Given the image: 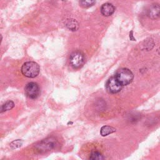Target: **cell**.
<instances>
[{"label": "cell", "mask_w": 160, "mask_h": 160, "mask_svg": "<svg viewBox=\"0 0 160 160\" xmlns=\"http://www.w3.org/2000/svg\"><path fill=\"white\" fill-rule=\"evenodd\" d=\"M21 71L22 74L26 77L33 78L39 74L40 68L36 62L34 61H28L22 64Z\"/></svg>", "instance_id": "6da1fadb"}, {"label": "cell", "mask_w": 160, "mask_h": 160, "mask_svg": "<svg viewBox=\"0 0 160 160\" xmlns=\"http://www.w3.org/2000/svg\"><path fill=\"white\" fill-rule=\"evenodd\" d=\"M114 76L122 86L130 84L133 79V74L128 68H124L119 69Z\"/></svg>", "instance_id": "7a4b0ae2"}, {"label": "cell", "mask_w": 160, "mask_h": 160, "mask_svg": "<svg viewBox=\"0 0 160 160\" xmlns=\"http://www.w3.org/2000/svg\"><path fill=\"white\" fill-rule=\"evenodd\" d=\"M56 140L54 138H48L41 141L36 146V149L39 152H44L53 149L56 144Z\"/></svg>", "instance_id": "3957f363"}, {"label": "cell", "mask_w": 160, "mask_h": 160, "mask_svg": "<svg viewBox=\"0 0 160 160\" xmlns=\"http://www.w3.org/2000/svg\"><path fill=\"white\" fill-rule=\"evenodd\" d=\"M85 61L84 54L80 51H74L69 56V62L71 66L74 69L81 68Z\"/></svg>", "instance_id": "277c9868"}, {"label": "cell", "mask_w": 160, "mask_h": 160, "mask_svg": "<svg viewBox=\"0 0 160 160\" xmlns=\"http://www.w3.org/2000/svg\"><path fill=\"white\" fill-rule=\"evenodd\" d=\"M122 88V86L118 81L115 76H111L106 83V88L108 92L116 94L119 92Z\"/></svg>", "instance_id": "5b68a950"}, {"label": "cell", "mask_w": 160, "mask_h": 160, "mask_svg": "<svg viewBox=\"0 0 160 160\" xmlns=\"http://www.w3.org/2000/svg\"><path fill=\"white\" fill-rule=\"evenodd\" d=\"M24 92L27 97L30 99H36L40 93V89L38 84L34 82L28 83L24 88Z\"/></svg>", "instance_id": "8992f818"}, {"label": "cell", "mask_w": 160, "mask_h": 160, "mask_svg": "<svg viewBox=\"0 0 160 160\" xmlns=\"http://www.w3.org/2000/svg\"><path fill=\"white\" fill-rule=\"evenodd\" d=\"M147 15L152 19L159 18L160 17V4L157 3L151 4L148 9Z\"/></svg>", "instance_id": "52a82bcc"}, {"label": "cell", "mask_w": 160, "mask_h": 160, "mask_svg": "<svg viewBox=\"0 0 160 160\" xmlns=\"http://www.w3.org/2000/svg\"><path fill=\"white\" fill-rule=\"evenodd\" d=\"M115 11L114 6L111 3H104L101 6V12L104 16H109L112 15Z\"/></svg>", "instance_id": "ba28073f"}, {"label": "cell", "mask_w": 160, "mask_h": 160, "mask_svg": "<svg viewBox=\"0 0 160 160\" xmlns=\"http://www.w3.org/2000/svg\"><path fill=\"white\" fill-rule=\"evenodd\" d=\"M116 131V129L110 126H104L100 130V134L102 136H106Z\"/></svg>", "instance_id": "9c48e42d"}, {"label": "cell", "mask_w": 160, "mask_h": 160, "mask_svg": "<svg viewBox=\"0 0 160 160\" xmlns=\"http://www.w3.org/2000/svg\"><path fill=\"white\" fill-rule=\"evenodd\" d=\"M66 26L67 28L71 31H76L78 28V24L76 21L72 19H68Z\"/></svg>", "instance_id": "30bf717a"}, {"label": "cell", "mask_w": 160, "mask_h": 160, "mask_svg": "<svg viewBox=\"0 0 160 160\" xmlns=\"http://www.w3.org/2000/svg\"><path fill=\"white\" fill-rule=\"evenodd\" d=\"M14 106V103L12 101H8L6 102L4 104L1 105V112H3L6 111L11 110Z\"/></svg>", "instance_id": "8fae6325"}, {"label": "cell", "mask_w": 160, "mask_h": 160, "mask_svg": "<svg viewBox=\"0 0 160 160\" xmlns=\"http://www.w3.org/2000/svg\"><path fill=\"white\" fill-rule=\"evenodd\" d=\"M89 158L91 160H101L104 159V157L99 151H94L91 153Z\"/></svg>", "instance_id": "7c38bea8"}, {"label": "cell", "mask_w": 160, "mask_h": 160, "mask_svg": "<svg viewBox=\"0 0 160 160\" xmlns=\"http://www.w3.org/2000/svg\"><path fill=\"white\" fill-rule=\"evenodd\" d=\"M95 3V0H80L79 4L81 6L84 8H88L93 6Z\"/></svg>", "instance_id": "4fadbf2b"}, {"label": "cell", "mask_w": 160, "mask_h": 160, "mask_svg": "<svg viewBox=\"0 0 160 160\" xmlns=\"http://www.w3.org/2000/svg\"><path fill=\"white\" fill-rule=\"evenodd\" d=\"M22 144V141L21 139H17V140L12 141L10 144V146L12 149H16V148H19L20 146H21Z\"/></svg>", "instance_id": "5bb4252c"}, {"label": "cell", "mask_w": 160, "mask_h": 160, "mask_svg": "<svg viewBox=\"0 0 160 160\" xmlns=\"http://www.w3.org/2000/svg\"><path fill=\"white\" fill-rule=\"evenodd\" d=\"M132 31H131V32L130 35H129V38H130V39H132V41H134L135 39L133 38V36H132Z\"/></svg>", "instance_id": "9a60e30c"}, {"label": "cell", "mask_w": 160, "mask_h": 160, "mask_svg": "<svg viewBox=\"0 0 160 160\" xmlns=\"http://www.w3.org/2000/svg\"><path fill=\"white\" fill-rule=\"evenodd\" d=\"M62 1H67V0H62Z\"/></svg>", "instance_id": "2e32d148"}]
</instances>
